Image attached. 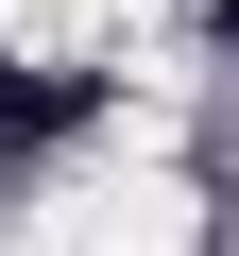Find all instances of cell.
<instances>
[{"label": "cell", "mask_w": 239, "mask_h": 256, "mask_svg": "<svg viewBox=\"0 0 239 256\" xmlns=\"http://www.w3.org/2000/svg\"><path fill=\"white\" fill-rule=\"evenodd\" d=\"M52 120H68V86H0V154H18V137H52Z\"/></svg>", "instance_id": "1"}]
</instances>
